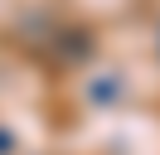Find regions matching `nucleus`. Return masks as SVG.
Returning <instances> with one entry per match:
<instances>
[]
</instances>
